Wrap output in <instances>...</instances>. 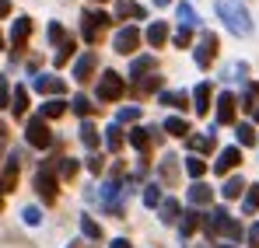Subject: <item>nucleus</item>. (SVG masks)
<instances>
[{
    "instance_id": "obj_28",
    "label": "nucleus",
    "mask_w": 259,
    "mask_h": 248,
    "mask_svg": "<svg viewBox=\"0 0 259 248\" xmlns=\"http://www.w3.org/2000/svg\"><path fill=\"white\" fill-rule=\"evenodd\" d=\"M158 102L161 105H172V109H189V94L186 91H161Z\"/></svg>"
},
{
    "instance_id": "obj_5",
    "label": "nucleus",
    "mask_w": 259,
    "mask_h": 248,
    "mask_svg": "<svg viewBox=\"0 0 259 248\" xmlns=\"http://www.w3.org/2000/svg\"><path fill=\"white\" fill-rule=\"evenodd\" d=\"M35 189H39V196H42L46 203H56V165L53 161H46L39 171H35Z\"/></svg>"
},
{
    "instance_id": "obj_16",
    "label": "nucleus",
    "mask_w": 259,
    "mask_h": 248,
    "mask_svg": "<svg viewBox=\"0 0 259 248\" xmlns=\"http://www.w3.org/2000/svg\"><path fill=\"white\" fill-rule=\"evenodd\" d=\"M186 200H189V210H200V207H207V203L214 200V189H210L207 182H193Z\"/></svg>"
},
{
    "instance_id": "obj_56",
    "label": "nucleus",
    "mask_w": 259,
    "mask_h": 248,
    "mask_svg": "<svg viewBox=\"0 0 259 248\" xmlns=\"http://www.w3.org/2000/svg\"><path fill=\"white\" fill-rule=\"evenodd\" d=\"M0 213H4V196H0Z\"/></svg>"
},
{
    "instance_id": "obj_9",
    "label": "nucleus",
    "mask_w": 259,
    "mask_h": 248,
    "mask_svg": "<svg viewBox=\"0 0 259 248\" xmlns=\"http://www.w3.org/2000/svg\"><path fill=\"white\" fill-rule=\"evenodd\" d=\"M154 140H161V129H151V126H133L130 136H126V143H130V147H137L140 154H144Z\"/></svg>"
},
{
    "instance_id": "obj_20",
    "label": "nucleus",
    "mask_w": 259,
    "mask_h": 248,
    "mask_svg": "<svg viewBox=\"0 0 259 248\" xmlns=\"http://www.w3.org/2000/svg\"><path fill=\"white\" fill-rule=\"evenodd\" d=\"M175 18H179V28H189V32L200 25V14L193 4H175Z\"/></svg>"
},
{
    "instance_id": "obj_8",
    "label": "nucleus",
    "mask_w": 259,
    "mask_h": 248,
    "mask_svg": "<svg viewBox=\"0 0 259 248\" xmlns=\"http://www.w3.org/2000/svg\"><path fill=\"white\" fill-rule=\"evenodd\" d=\"M214 56H217V35L214 32H203L200 42H196V67H200V70H210Z\"/></svg>"
},
{
    "instance_id": "obj_48",
    "label": "nucleus",
    "mask_w": 259,
    "mask_h": 248,
    "mask_svg": "<svg viewBox=\"0 0 259 248\" xmlns=\"http://www.w3.org/2000/svg\"><path fill=\"white\" fill-rule=\"evenodd\" d=\"M245 241H249L252 248H259V224H252V227L245 231Z\"/></svg>"
},
{
    "instance_id": "obj_53",
    "label": "nucleus",
    "mask_w": 259,
    "mask_h": 248,
    "mask_svg": "<svg viewBox=\"0 0 259 248\" xmlns=\"http://www.w3.org/2000/svg\"><path fill=\"white\" fill-rule=\"evenodd\" d=\"M249 116H252V123H259V102L252 105V109H249Z\"/></svg>"
},
{
    "instance_id": "obj_55",
    "label": "nucleus",
    "mask_w": 259,
    "mask_h": 248,
    "mask_svg": "<svg viewBox=\"0 0 259 248\" xmlns=\"http://www.w3.org/2000/svg\"><path fill=\"white\" fill-rule=\"evenodd\" d=\"M154 4H172V0H154Z\"/></svg>"
},
{
    "instance_id": "obj_42",
    "label": "nucleus",
    "mask_w": 259,
    "mask_h": 248,
    "mask_svg": "<svg viewBox=\"0 0 259 248\" xmlns=\"http://www.w3.org/2000/svg\"><path fill=\"white\" fill-rule=\"evenodd\" d=\"M161 203V185H147L144 189V207H158Z\"/></svg>"
},
{
    "instance_id": "obj_31",
    "label": "nucleus",
    "mask_w": 259,
    "mask_h": 248,
    "mask_svg": "<svg viewBox=\"0 0 259 248\" xmlns=\"http://www.w3.org/2000/svg\"><path fill=\"white\" fill-rule=\"evenodd\" d=\"M242 210L252 217L259 213V185H245V192H242Z\"/></svg>"
},
{
    "instance_id": "obj_1",
    "label": "nucleus",
    "mask_w": 259,
    "mask_h": 248,
    "mask_svg": "<svg viewBox=\"0 0 259 248\" xmlns=\"http://www.w3.org/2000/svg\"><path fill=\"white\" fill-rule=\"evenodd\" d=\"M214 11H217V18L224 21V28H228L231 35H238V39L252 35V18H249V11H245L238 0H217Z\"/></svg>"
},
{
    "instance_id": "obj_27",
    "label": "nucleus",
    "mask_w": 259,
    "mask_h": 248,
    "mask_svg": "<svg viewBox=\"0 0 259 248\" xmlns=\"http://www.w3.org/2000/svg\"><path fill=\"white\" fill-rule=\"evenodd\" d=\"M63 112H67V102L63 98H49L42 109H39V119H60Z\"/></svg>"
},
{
    "instance_id": "obj_34",
    "label": "nucleus",
    "mask_w": 259,
    "mask_h": 248,
    "mask_svg": "<svg viewBox=\"0 0 259 248\" xmlns=\"http://www.w3.org/2000/svg\"><path fill=\"white\" fill-rule=\"evenodd\" d=\"M123 143H126V136H123V129H119V123H112L109 129H105V147H109V151L116 154V151H119Z\"/></svg>"
},
{
    "instance_id": "obj_33",
    "label": "nucleus",
    "mask_w": 259,
    "mask_h": 248,
    "mask_svg": "<svg viewBox=\"0 0 259 248\" xmlns=\"http://www.w3.org/2000/svg\"><path fill=\"white\" fill-rule=\"evenodd\" d=\"M81 234H84V238H91V241H102V238H105V231H102V224H98V220H91V217H81Z\"/></svg>"
},
{
    "instance_id": "obj_32",
    "label": "nucleus",
    "mask_w": 259,
    "mask_h": 248,
    "mask_svg": "<svg viewBox=\"0 0 259 248\" xmlns=\"http://www.w3.org/2000/svg\"><path fill=\"white\" fill-rule=\"evenodd\" d=\"M242 192H245V182H242V175H231V178L224 182V189H221V196H224V200H238Z\"/></svg>"
},
{
    "instance_id": "obj_3",
    "label": "nucleus",
    "mask_w": 259,
    "mask_h": 248,
    "mask_svg": "<svg viewBox=\"0 0 259 248\" xmlns=\"http://www.w3.org/2000/svg\"><path fill=\"white\" fill-rule=\"evenodd\" d=\"M123 94H126V81H123V74H116V70H105V74L98 77L95 98H98L102 105H109V102H119Z\"/></svg>"
},
{
    "instance_id": "obj_35",
    "label": "nucleus",
    "mask_w": 259,
    "mask_h": 248,
    "mask_svg": "<svg viewBox=\"0 0 259 248\" xmlns=\"http://www.w3.org/2000/svg\"><path fill=\"white\" fill-rule=\"evenodd\" d=\"M151 70H154V56H137V60L130 63V74H133L137 81H140L144 74H151Z\"/></svg>"
},
{
    "instance_id": "obj_13",
    "label": "nucleus",
    "mask_w": 259,
    "mask_h": 248,
    "mask_svg": "<svg viewBox=\"0 0 259 248\" xmlns=\"http://www.w3.org/2000/svg\"><path fill=\"white\" fill-rule=\"evenodd\" d=\"M18 171H21V158L11 154L7 165H4V171H0V189H4V192H14V189H18Z\"/></svg>"
},
{
    "instance_id": "obj_36",
    "label": "nucleus",
    "mask_w": 259,
    "mask_h": 248,
    "mask_svg": "<svg viewBox=\"0 0 259 248\" xmlns=\"http://www.w3.org/2000/svg\"><path fill=\"white\" fill-rule=\"evenodd\" d=\"M245 77H249V63L238 60V63H228L224 67V81H245Z\"/></svg>"
},
{
    "instance_id": "obj_51",
    "label": "nucleus",
    "mask_w": 259,
    "mask_h": 248,
    "mask_svg": "<svg viewBox=\"0 0 259 248\" xmlns=\"http://www.w3.org/2000/svg\"><path fill=\"white\" fill-rule=\"evenodd\" d=\"M109 248H133V245H130L126 238H112V245H109Z\"/></svg>"
},
{
    "instance_id": "obj_17",
    "label": "nucleus",
    "mask_w": 259,
    "mask_h": 248,
    "mask_svg": "<svg viewBox=\"0 0 259 248\" xmlns=\"http://www.w3.org/2000/svg\"><path fill=\"white\" fill-rule=\"evenodd\" d=\"M112 18H133V21H144L147 18V7L144 4H133V0H119L112 7Z\"/></svg>"
},
{
    "instance_id": "obj_37",
    "label": "nucleus",
    "mask_w": 259,
    "mask_h": 248,
    "mask_svg": "<svg viewBox=\"0 0 259 248\" xmlns=\"http://www.w3.org/2000/svg\"><path fill=\"white\" fill-rule=\"evenodd\" d=\"M235 136H238L242 147H252V143H256V129H252V123H238L235 126Z\"/></svg>"
},
{
    "instance_id": "obj_4",
    "label": "nucleus",
    "mask_w": 259,
    "mask_h": 248,
    "mask_svg": "<svg viewBox=\"0 0 259 248\" xmlns=\"http://www.w3.org/2000/svg\"><path fill=\"white\" fill-rule=\"evenodd\" d=\"M25 143L28 147H35V151H49L53 147V133H49V126H46V119H28L25 123Z\"/></svg>"
},
{
    "instance_id": "obj_15",
    "label": "nucleus",
    "mask_w": 259,
    "mask_h": 248,
    "mask_svg": "<svg viewBox=\"0 0 259 248\" xmlns=\"http://www.w3.org/2000/svg\"><path fill=\"white\" fill-rule=\"evenodd\" d=\"M238 165H242V151H238V147H224V151L217 154V161H214V171L224 175V171H235Z\"/></svg>"
},
{
    "instance_id": "obj_59",
    "label": "nucleus",
    "mask_w": 259,
    "mask_h": 248,
    "mask_svg": "<svg viewBox=\"0 0 259 248\" xmlns=\"http://www.w3.org/2000/svg\"><path fill=\"white\" fill-rule=\"evenodd\" d=\"M98 4H102V0H98Z\"/></svg>"
},
{
    "instance_id": "obj_45",
    "label": "nucleus",
    "mask_w": 259,
    "mask_h": 248,
    "mask_svg": "<svg viewBox=\"0 0 259 248\" xmlns=\"http://www.w3.org/2000/svg\"><path fill=\"white\" fill-rule=\"evenodd\" d=\"M172 42L179 45V49H189V42H193V32H189V28H179V32L172 35Z\"/></svg>"
},
{
    "instance_id": "obj_52",
    "label": "nucleus",
    "mask_w": 259,
    "mask_h": 248,
    "mask_svg": "<svg viewBox=\"0 0 259 248\" xmlns=\"http://www.w3.org/2000/svg\"><path fill=\"white\" fill-rule=\"evenodd\" d=\"M11 14V0H0V18H7Z\"/></svg>"
},
{
    "instance_id": "obj_40",
    "label": "nucleus",
    "mask_w": 259,
    "mask_h": 248,
    "mask_svg": "<svg viewBox=\"0 0 259 248\" xmlns=\"http://www.w3.org/2000/svg\"><path fill=\"white\" fill-rule=\"evenodd\" d=\"M21 220H25L28 227H39V224H42V213H39V207H25L21 210Z\"/></svg>"
},
{
    "instance_id": "obj_7",
    "label": "nucleus",
    "mask_w": 259,
    "mask_h": 248,
    "mask_svg": "<svg viewBox=\"0 0 259 248\" xmlns=\"http://www.w3.org/2000/svg\"><path fill=\"white\" fill-rule=\"evenodd\" d=\"M112 49H116V53H123V56H130L133 49H140V28H137V25L119 28V32L112 35Z\"/></svg>"
},
{
    "instance_id": "obj_22",
    "label": "nucleus",
    "mask_w": 259,
    "mask_h": 248,
    "mask_svg": "<svg viewBox=\"0 0 259 248\" xmlns=\"http://www.w3.org/2000/svg\"><path fill=\"white\" fill-rule=\"evenodd\" d=\"M189 140V147H193V154H210L217 147V136H214V129H207L203 136H186Z\"/></svg>"
},
{
    "instance_id": "obj_29",
    "label": "nucleus",
    "mask_w": 259,
    "mask_h": 248,
    "mask_svg": "<svg viewBox=\"0 0 259 248\" xmlns=\"http://www.w3.org/2000/svg\"><path fill=\"white\" fill-rule=\"evenodd\" d=\"M186 175H189L193 182H200V178L207 175V161H203L200 154H189V158H186Z\"/></svg>"
},
{
    "instance_id": "obj_50",
    "label": "nucleus",
    "mask_w": 259,
    "mask_h": 248,
    "mask_svg": "<svg viewBox=\"0 0 259 248\" xmlns=\"http://www.w3.org/2000/svg\"><path fill=\"white\" fill-rule=\"evenodd\" d=\"M7 147V126H4V119H0V151Z\"/></svg>"
},
{
    "instance_id": "obj_18",
    "label": "nucleus",
    "mask_w": 259,
    "mask_h": 248,
    "mask_svg": "<svg viewBox=\"0 0 259 248\" xmlns=\"http://www.w3.org/2000/svg\"><path fill=\"white\" fill-rule=\"evenodd\" d=\"M95 67H98V56H95V53H84V56H77V60H74V77L84 84L88 77L95 74Z\"/></svg>"
},
{
    "instance_id": "obj_19",
    "label": "nucleus",
    "mask_w": 259,
    "mask_h": 248,
    "mask_svg": "<svg viewBox=\"0 0 259 248\" xmlns=\"http://www.w3.org/2000/svg\"><path fill=\"white\" fill-rule=\"evenodd\" d=\"M144 39H147L151 49H161V45L168 42V25H165V21H151V28L144 32Z\"/></svg>"
},
{
    "instance_id": "obj_23",
    "label": "nucleus",
    "mask_w": 259,
    "mask_h": 248,
    "mask_svg": "<svg viewBox=\"0 0 259 248\" xmlns=\"http://www.w3.org/2000/svg\"><path fill=\"white\" fill-rule=\"evenodd\" d=\"M179 213H182V210H179V200H172V196L158 203V220H161V224H179Z\"/></svg>"
},
{
    "instance_id": "obj_47",
    "label": "nucleus",
    "mask_w": 259,
    "mask_h": 248,
    "mask_svg": "<svg viewBox=\"0 0 259 248\" xmlns=\"http://www.w3.org/2000/svg\"><path fill=\"white\" fill-rule=\"evenodd\" d=\"M0 105H11V84L4 74H0Z\"/></svg>"
},
{
    "instance_id": "obj_6",
    "label": "nucleus",
    "mask_w": 259,
    "mask_h": 248,
    "mask_svg": "<svg viewBox=\"0 0 259 248\" xmlns=\"http://www.w3.org/2000/svg\"><path fill=\"white\" fill-rule=\"evenodd\" d=\"M32 91H42L49 98H63L67 94V84H63V77H56V74H35L32 77Z\"/></svg>"
},
{
    "instance_id": "obj_30",
    "label": "nucleus",
    "mask_w": 259,
    "mask_h": 248,
    "mask_svg": "<svg viewBox=\"0 0 259 248\" xmlns=\"http://www.w3.org/2000/svg\"><path fill=\"white\" fill-rule=\"evenodd\" d=\"M77 136H81V143H84L88 151H95V147H98V126L95 123H81V129H77Z\"/></svg>"
},
{
    "instance_id": "obj_2",
    "label": "nucleus",
    "mask_w": 259,
    "mask_h": 248,
    "mask_svg": "<svg viewBox=\"0 0 259 248\" xmlns=\"http://www.w3.org/2000/svg\"><path fill=\"white\" fill-rule=\"evenodd\" d=\"M109 25H112V18H109L105 11H84V14H81V35H84L88 45H98Z\"/></svg>"
},
{
    "instance_id": "obj_14",
    "label": "nucleus",
    "mask_w": 259,
    "mask_h": 248,
    "mask_svg": "<svg viewBox=\"0 0 259 248\" xmlns=\"http://www.w3.org/2000/svg\"><path fill=\"white\" fill-rule=\"evenodd\" d=\"M210 98H214V87H210L207 81H200V84H196V91L189 94V102H193L189 109H196V116H207V109H210Z\"/></svg>"
},
{
    "instance_id": "obj_26",
    "label": "nucleus",
    "mask_w": 259,
    "mask_h": 248,
    "mask_svg": "<svg viewBox=\"0 0 259 248\" xmlns=\"http://www.w3.org/2000/svg\"><path fill=\"white\" fill-rule=\"evenodd\" d=\"M74 49H77V42H74V39H63L60 45H56V53H53V63H56V67L70 63V60H74Z\"/></svg>"
},
{
    "instance_id": "obj_46",
    "label": "nucleus",
    "mask_w": 259,
    "mask_h": 248,
    "mask_svg": "<svg viewBox=\"0 0 259 248\" xmlns=\"http://www.w3.org/2000/svg\"><path fill=\"white\" fill-rule=\"evenodd\" d=\"M60 175H63V178H74V175H77V161H74V158H63V165H60Z\"/></svg>"
},
{
    "instance_id": "obj_54",
    "label": "nucleus",
    "mask_w": 259,
    "mask_h": 248,
    "mask_svg": "<svg viewBox=\"0 0 259 248\" xmlns=\"http://www.w3.org/2000/svg\"><path fill=\"white\" fill-rule=\"evenodd\" d=\"M217 248H238V245H217Z\"/></svg>"
},
{
    "instance_id": "obj_58",
    "label": "nucleus",
    "mask_w": 259,
    "mask_h": 248,
    "mask_svg": "<svg viewBox=\"0 0 259 248\" xmlns=\"http://www.w3.org/2000/svg\"><path fill=\"white\" fill-rule=\"evenodd\" d=\"M67 248H74V245H67Z\"/></svg>"
},
{
    "instance_id": "obj_49",
    "label": "nucleus",
    "mask_w": 259,
    "mask_h": 248,
    "mask_svg": "<svg viewBox=\"0 0 259 248\" xmlns=\"http://www.w3.org/2000/svg\"><path fill=\"white\" fill-rule=\"evenodd\" d=\"M88 168H91V171H102V158H98V154H91V158H88Z\"/></svg>"
},
{
    "instance_id": "obj_24",
    "label": "nucleus",
    "mask_w": 259,
    "mask_h": 248,
    "mask_svg": "<svg viewBox=\"0 0 259 248\" xmlns=\"http://www.w3.org/2000/svg\"><path fill=\"white\" fill-rule=\"evenodd\" d=\"M11 112H14L18 119L28 112V87H25V84H18V87L11 91Z\"/></svg>"
},
{
    "instance_id": "obj_38",
    "label": "nucleus",
    "mask_w": 259,
    "mask_h": 248,
    "mask_svg": "<svg viewBox=\"0 0 259 248\" xmlns=\"http://www.w3.org/2000/svg\"><path fill=\"white\" fill-rule=\"evenodd\" d=\"M70 109H74V112H77V116H81V119H88V116H91V112H95V105H91V102H88L84 94H77V98H74V102H70Z\"/></svg>"
},
{
    "instance_id": "obj_57",
    "label": "nucleus",
    "mask_w": 259,
    "mask_h": 248,
    "mask_svg": "<svg viewBox=\"0 0 259 248\" xmlns=\"http://www.w3.org/2000/svg\"><path fill=\"white\" fill-rule=\"evenodd\" d=\"M0 49H4V35H0Z\"/></svg>"
},
{
    "instance_id": "obj_43",
    "label": "nucleus",
    "mask_w": 259,
    "mask_h": 248,
    "mask_svg": "<svg viewBox=\"0 0 259 248\" xmlns=\"http://www.w3.org/2000/svg\"><path fill=\"white\" fill-rule=\"evenodd\" d=\"M175 171H179V168H175V158H172V154H168V158L161 161V168H158V175H161L165 182H172V178H175Z\"/></svg>"
},
{
    "instance_id": "obj_39",
    "label": "nucleus",
    "mask_w": 259,
    "mask_h": 248,
    "mask_svg": "<svg viewBox=\"0 0 259 248\" xmlns=\"http://www.w3.org/2000/svg\"><path fill=\"white\" fill-rule=\"evenodd\" d=\"M158 87H161V77H144V81H137V87H133V91L144 98V94H151V91H158Z\"/></svg>"
},
{
    "instance_id": "obj_21",
    "label": "nucleus",
    "mask_w": 259,
    "mask_h": 248,
    "mask_svg": "<svg viewBox=\"0 0 259 248\" xmlns=\"http://www.w3.org/2000/svg\"><path fill=\"white\" fill-rule=\"evenodd\" d=\"M200 224H203L200 210H186V213H179V234H182V238H189V234H193Z\"/></svg>"
},
{
    "instance_id": "obj_12",
    "label": "nucleus",
    "mask_w": 259,
    "mask_h": 248,
    "mask_svg": "<svg viewBox=\"0 0 259 248\" xmlns=\"http://www.w3.org/2000/svg\"><path fill=\"white\" fill-rule=\"evenodd\" d=\"M235 105H238V98H235L231 91H221V94H217V126L235 123Z\"/></svg>"
},
{
    "instance_id": "obj_25",
    "label": "nucleus",
    "mask_w": 259,
    "mask_h": 248,
    "mask_svg": "<svg viewBox=\"0 0 259 248\" xmlns=\"http://www.w3.org/2000/svg\"><path fill=\"white\" fill-rule=\"evenodd\" d=\"M165 133H168V136H179V140H186L193 129H189V123H186L182 116H168V119H165Z\"/></svg>"
},
{
    "instance_id": "obj_10",
    "label": "nucleus",
    "mask_w": 259,
    "mask_h": 248,
    "mask_svg": "<svg viewBox=\"0 0 259 248\" xmlns=\"http://www.w3.org/2000/svg\"><path fill=\"white\" fill-rule=\"evenodd\" d=\"M28 39H32V18L21 14V18L11 25V45H14L11 56H18V49H25V42H28Z\"/></svg>"
},
{
    "instance_id": "obj_11",
    "label": "nucleus",
    "mask_w": 259,
    "mask_h": 248,
    "mask_svg": "<svg viewBox=\"0 0 259 248\" xmlns=\"http://www.w3.org/2000/svg\"><path fill=\"white\" fill-rule=\"evenodd\" d=\"M228 227H231V217H228V210H210V213L203 217V231H207V238L228 234Z\"/></svg>"
},
{
    "instance_id": "obj_41",
    "label": "nucleus",
    "mask_w": 259,
    "mask_h": 248,
    "mask_svg": "<svg viewBox=\"0 0 259 248\" xmlns=\"http://www.w3.org/2000/svg\"><path fill=\"white\" fill-rule=\"evenodd\" d=\"M133 119H140V105H126L116 112V123H133Z\"/></svg>"
},
{
    "instance_id": "obj_44",
    "label": "nucleus",
    "mask_w": 259,
    "mask_h": 248,
    "mask_svg": "<svg viewBox=\"0 0 259 248\" xmlns=\"http://www.w3.org/2000/svg\"><path fill=\"white\" fill-rule=\"evenodd\" d=\"M63 39H67V32H63V25H60V21H49V42H53V45H60Z\"/></svg>"
}]
</instances>
